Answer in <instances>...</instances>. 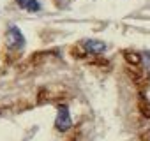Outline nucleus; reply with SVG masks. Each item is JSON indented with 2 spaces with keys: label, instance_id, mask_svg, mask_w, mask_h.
I'll use <instances>...</instances> for the list:
<instances>
[{
  "label": "nucleus",
  "instance_id": "f257e3e1",
  "mask_svg": "<svg viewBox=\"0 0 150 141\" xmlns=\"http://www.w3.org/2000/svg\"><path fill=\"white\" fill-rule=\"evenodd\" d=\"M6 48L9 53H20L25 48V37L16 25H11L6 32Z\"/></svg>",
  "mask_w": 150,
  "mask_h": 141
},
{
  "label": "nucleus",
  "instance_id": "f03ea898",
  "mask_svg": "<svg viewBox=\"0 0 150 141\" xmlns=\"http://www.w3.org/2000/svg\"><path fill=\"white\" fill-rule=\"evenodd\" d=\"M71 125H72V120L69 115V108H67V104H60L58 106V116L55 120V127H57V130L65 132L71 129Z\"/></svg>",
  "mask_w": 150,
  "mask_h": 141
},
{
  "label": "nucleus",
  "instance_id": "7ed1b4c3",
  "mask_svg": "<svg viewBox=\"0 0 150 141\" xmlns=\"http://www.w3.org/2000/svg\"><path fill=\"white\" fill-rule=\"evenodd\" d=\"M80 48H81V56L87 55V53H90V55H101V53H104L106 44H104L103 41L87 39V41H83V42L80 44Z\"/></svg>",
  "mask_w": 150,
  "mask_h": 141
},
{
  "label": "nucleus",
  "instance_id": "20e7f679",
  "mask_svg": "<svg viewBox=\"0 0 150 141\" xmlns=\"http://www.w3.org/2000/svg\"><path fill=\"white\" fill-rule=\"evenodd\" d=\"M16 4L18 7L28 11V13H37L41 11V4H39V0H16Z\"/></svg>",
  "mask_w": 150,
  "mask_h": 141
},
{
  "label": "nucleus",
  "instance_id": "39448f33",
  "mask_svg": "<svg viewBox=\"0 0 150 141\" xmlns=\"http://www.w3.org/2000/svg\"><path fill=\"white\" fill-rule=\"evenodd\" d=\"M124 58L129 65H141V55L136 51H124Z\"/></svg>",
  "mask_w": 150,
  "mask_h": 141
},
{
  "label": "nucleus",
  "instance_id": "423d86ee",
  "mask_svg": "<svg viewBox=\"0 0 150 141\" xmlns=\"http://www.w3.org/2000/svg\"><path fill=\"white\" fill-rule=\"evenodd\" d=\"M138 106H139V111H141V115L143 116H146V118H150V101L141 94L139 95V101H138Z\"/></svg>",
  "mask_w": 150,
  "mask_h": 141
},
{
  "label": "nucleus",
  "instance_id": "0eeeda50",
  "mask_svg": "<svg viewBox=\"0 0 150 141\" xmlns=\"http://www.w3.org/2000/svg\"><path fill=\"white\" fill-rule=\"evenodd\" d=\"M141 141H150V129H148V130L141 136Z\"/></svg>",
  "mask_w": 150,
  "mask_h": 141
}]
</instances>
